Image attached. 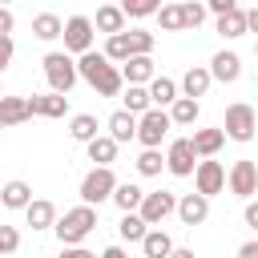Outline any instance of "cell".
<instances>
[{
	"label": "cell",
	"instance_id": "1",
	"mask_svg": "<svg viewBox=\"0 0 258 258\" xmlns=\"http://www.w3.org/2000/svg\"><path fill=\"white\" fill-rule=\"evenodd\" d=\"M77 77H81V81H89L101 97H117V93H121V85H125V81H121V69H117L105 52H93V48H89V52H81V60H77Z\"/></svg>",
	"mask_w": 258,
	"mask_h": 258
},
{
	"label": "cell",
	"instance_id": "2",
	"mask_svg": "<svg viewBox=\"0 0 258 258\" xmlns=\"http://www.w3.org/2000/svg\"><path fill=\"white\" fill-rule=\"evenodd\" d=\"M93 226H97V210H93V206H85V202H81L77 210H64V218H60V222H52V230H56L60 246H77V242H85Z\"/></svg>",
	"mask_w": 258,
	"mask_h": 258
},
{
	"label": "cell",
	"instance_id": "3",
	"mask_svg": "<svg viewBox=\"0 0 258 258\" xmlns=\"http://www.w3.org/2000/svg\"><path fill=\"white\" fill-rule=\"evenodd\" d=\"M44 77H48V89L52 93H64L69 97V89L77 85V60L69 56V52H48L44 60Z\"/></svg>",
	"mask_w": 258,
	"mask_h": 258
},
{
	"label": "cell",
	"instance_id": "4",
	"mask_svg": "<svg viewBox=\"0 0 258 258\" xmlns=\"http://www.w3.org/2000/svg\"><path fill=\"white\" fill-rule=\"evenodd\" d=\"M169 129H173V121H169V113L157 109V105H149V109L137 117V141H141L145 149H157V145L165 141Z\"/></svg>",
	"mask_w": 258,
	"mask_h": 258
},
{
	"label": "cell",
	"instance_id": "5",
	"mask_svg": "<svg viewBox=\"0 0 258 258\" xmlns=\"http://www.w3.org/2000/svg\"><path fill=\"white\" fill-rule=\"evenodd\" d=\"M113 189H117V177H113L109 165H97V169H89V173L81 177V202H85V206H101V202H109Z\"/></svg>",
	"mask_w": 258,
	"mask_h": 258
},
{
	"label": "cell",
	"instance_id": "6",
	"mask_svg": "<svg viewBox=\"0 0 258 258\" xmlns=\"http://www.w3.org/2000/svg\"><path fill=\"white\" fill-rule=\"evenodd\" d=\"M254 129H258V113H254L246 101H234V105L226 109V125H222V133L234 137V141H250Z\"/></svg>",
	"mask_w": 258,
	"mask_h": 258
},
{
	"label": "cell",
	"instance_id": "7",
	"mask_svg": "<svg viewBox=\"0 0 258 258\" xmlns=\"http://www.w3.org/2000/svg\"><path fill=\"white\" fill-rule=\"evenodd\" d=\"M60 36H64V52H89L93 48V20L89 16H69L64 20V28H60Z\"/></svg>",
	"mask_w": 258,
	"mask_h": 258
},
{
	"label": "cell",
	"instance_id": "8",
	"mask_svg": "<svg viewBox=\"0 0 258 258\" xmlns=\"http://www.w3.org/2000/svg\"><path fill=\"white\" fill-rule=\"evenodd\" d=\"M226 185H230V194H238V198H246V202H250V198L258 194V165H254V161H246V157H242V161H234V165H230V173H226Z\"/></svg>",
	"mask_w": 258,
	"mask_h": 258
},
{
	"label": "cell",
	"instance_id": "9",
	"mask_svg": "<svg viewBox=\"0 0 258 258\" xmlns=\"http://www.w3.org/2000/svg\"><path fill=\"white\" fill-rule=\"evenodd\" d=\"M177 210V198L169 194V189H157V194H145L141 198V206H137V214L145 218V226H161L169 214Z\"/></svg>",
	"mask_w": 258,
	"mask_h": 258
},
{
	"label": "cell",
	"instance_id": "10",
	"mask_svg": "<svg viewBox=\"0 0 258 258\" xmlns=\"http://www.w3.org/2000/svg\"><path fill=\"white\" fill-rule=\"evenodd\" d=\"M194 185H198V194H206V198L222 194V189H226V169H222V161H214V157L198 161V165H194Z\"/></svg>",
	"mask_w": 258,
	"mask_h": 258
},
{
	"label": "cell",
	"instance_id": "11",
	"mask_svg": "<svg viewBox=\"0 0 258 258\" xmlns=\"http://www.w3.org/2000/svg\"><path fill=\"white\" fill-rule=\"evenodd\" d=\"M194 165H198L194 141H189V137H177V141L169 145V153H165V169H169L173 177H189V173H194Z\"/></svg>",
	"mask_w": 258,
	"mask_h": 258
},
{
	"label": "cell",
	"instance_id": "12",
	"mask_svg": "<svg viewBox=\"0 0 258 258\" xmlns=\"http://www.w3.org/2000/svg\"><path fill=\"white\" fill-rule=\"evenodd\" d=\"M157 73H153V56L149 52H137L129 60H121V81L125 85H149Z\"/></svg>",
	"mask_w": 258,
	"mask_h": 258
},
{
	"label": "cell",
	"instance_id": "13",
	"mask_svg": "<svg viewBox=\"0 0 258 258\" xmlns=\"http://www.w3.org/2000/svg\"><path fill=\"white\" fill-rule=\"evenodd\" d=\"M173 214H177L185 226H202V222L210 218V198H206V194H185Z\"/></svg>",
	"mask_w": 258,
	"mask_h": 258
},
{
	"label": "cell",
	"instance_id": "14",
	"mask_svg": "<svg viewBox=\"0 0 258 258\" xmlns=\"http://www.w3.org/2000/svg\"><path fill=\"white\" fill-rule=\"evenodd\" d=\"M210 77L214 81H222V85H234L238 77H242V60H238V52H214V60H210Z\"/></svg>",
	"mask_w": 258,
	"mask_h": 258
},
{
	"label": "cell",
	"instance_id": "15",
	"mask_svg": "<svg viewBox=\"0 0 258 258\" xmlns=\"http://www.w3.org/2000/svg\"><path fill=\"white\" fill-rule=\"evenodd\" d=\"M32 117V105L28 97H0V125L12 129V125H24Z\"/></svg>",
	"mask_w": 258,
	"mask_h": 258
},
{
	"label": "cell",
	"instance_id": "16",
	"mask_svg": "<svg viewBox=\"0 0 258 258\" xmlns=\"http://www.w3.org/2000/svg\"><path fill=\"white\" fill-rule=\"evenodd\" d=\"M28 105H32V117H64L69 113L64 93H40V97H28Z\"/></svg>",
	"mask_w": 258,
	"mask_h": 258
},
{
	"label": "cell",
	"instance_id": "17",
	"mask_svg": "<svg viewBox=\"0 0 258 258\" xmlns=\"http://www.w3.org/2000/svg\"><path fill=\"white\" fill-rule=\"evenodd\" d=\"M24 218H28V226H32V230H52L56 210H52V202H48V198H32V202L24 206Z\"/></svg>",
	"mask_w": 258,
	"mask_h": 258
},
{
	"label": "cell",
	"instance_id": "18",
	"mask_svg": "<svg viewBox=\"0 0 258 258\" xmlns=\"http://www.w3.org/2000/svg\"><path fill=\"white\" fill-rule=\"evenodd\" d=\"M109 137L121 145V141H133L137 137V113H129V109H117L113 117H109Z\"/></svg>",
	"mask_w": 258,
	"mask_h": 258
},
{
	"label": "cell",
	"instance_id": "19",
	"mask_svg": "<svg viewBox=\"0 0 258 258\" xmlns=\"http://www.w3.org/2000/svg\"><path fill=\"white\" fill-rule=\"evenodd\" d=\"M28 202H32V185H28V181L16 177V181H4V185H0V206H8V210H24Z\"/></svg>",
	"mask_w": 258,
	"mask_h": 258
},
{
	"label": "cell",
	"instance_id": "20",
	"mask_svg": "<svg viewBox=\"0 0 258 258\" xmlns=\"http://www.w3.org/2000/svg\"><path fill=\"white\" fill-rule=\"evenodd\" d=\"M210 69L206 64H194V69H185V77H181V93L185 97H206V89H210Z\"/></svg>",
	"mask_w": 258,
	"mask_h": 258
},
{
	"label": "cell",
	"instance_id": "21",
	"mask_svg": "<svg viewBox=\"0 0 258 258\" xmlns=\"http://www.w3.org/2000/svg\"><path fill=\"white\" fill-rule=\"evenodd\" d=\"M189 141H194V153H198V157H214V153L222 149L226 133H222V129H194Z\"/></svg>",
	"mask_w": 258,
	"mask_h": 258
},
{
	"label": "cell",
	"instance_id": "22",
	"mask_svg": "<svg viewBox=\"0 0 258 258\" xmlns=\"http://www.w3.org/2000/svg\"><path fill=\"white\" fill-rule=\"evenodd\" d=\"M93 28L97 32H125V12L117 8V4H105V8H97V20H93Z\"/></svg>",
	"mask_w": 258,
	"mask_h": 258
},
{
	"label": "cell",
	"instance_id": "23",
	"mask_svg": "<svg viewBox=\"0 0 258 258\" xmlns=\"http://www.w3.org/2000/svg\"><path fill=\"white\" fill-rule=\"evenodd\" d=\"M60 28H64V20H60L56 12H40V16H32V36H36V40H56Z\"/></svg>",
	"mask_w": 258,
	"mask_h": 258
},
{
	"label": "cell",
	"instance_id": "24",
	"mask_svg": "<svg viewBox=\"0 0 258 258\" xmlns=\"http://www.w3.org/2000/svg\"><path fill=\"white\" fill-rule=\"evenodd\" d=\"M149 101H153L157 109L173 105V101H177V81H169V77H153V81H149Z\"/></svg>",
	"mask_w": 258,
	"mask_h": 258
},
{
	"label": "cell",
	"instance_id": "25",
	"mask_svg": "<svg viewBox=\"0 0 258 258\" xmlns=\"http://www.w3.org/2000/svg\"><path fill=\"white\" fill-rule=\"evenodd\" d=\"M141 198H145V189H141V185H133V181H117V189H113V202H117V210H121V214L137 210V206H141Z\"/></svg>",
	"mask_w": 258,
	"mask_h": 258
},
{
	"label": "cell",
	"instance_id": "26",
	"mask_svg": "<svg viewBox=\"0 0 258 258\" xmlns=\"http://www.w3.org/2000/svg\"><path fill=\"white\" fill-rule=\"evenodd\" d=\"M141 250H145V258H165V254L173 250V238H169L165 230H145Z\"/></svg>",
	"mask_w": 258,
	"mask_h": 258
},
{
	"label": "cell",
	"instance_id": "27",
	"mask_svg": "<svg viewBox=\"0 0 258 258\" xmlns=\"http://www.w3.org/2000/svg\"><path fill=\"white\" fill-rule=\"evenodd\" d=\"M218 32H222L226 40H238V36L246 32V12H242V8L222 12V16H218Z\"/></svg>",
	"mask_w": 258,
	"mask_h": 258
},
{
	"label": "cell",
	"instance_id": "28",
	"mask_svg": "<svg viewBox=\"0 0 258 258\" xmlns=\"http://www.w3.org/2000/svg\"><path fill=\"white\" fill-rule=\"evenodd\" d=\"M198 113H202V109H198V97H177V101L169 105V121H173V125H194Z\"/></svg>",
	"mask_w": 258,
	"mask_h": 258
},
{
	"label": "cell",
	"instance_id": "29",
	"mask_svg": "<svg viewBox=\"0 0 258 258\" xmlns=\"http://www.w3.org/2000/svg\"><path fill=\"white\" fill-rule=\"evenodd\" d=\"M85 149H89V161H97V165H109L113 157H117V141L113 137H93V141H85Z\"/></svg>",
	"mask_w": 258,
	"mask_h": 258
},
{
	"label": "cell",
	"instance_id": "30",
	"mask_svg": "<svg viewBox=\"0 0 258 258\" xmlns=\"http://www.w3.org/2000/svg\"><path fill=\"white\" fill-rule=\"evenodd\" d=\"M117 230H121V238H125V242H141L149 226H145V218H141L137 210H129V214H121V226H117Z\"/></svg>",
	"mask_w": 258,
	"mask_h": 258
},
{
	"label": "cell",
	"instance_id": "31",
	"mask_svg": "<svg viewBox=\"0 0 258 258\" xmlns=\"http://www.w3.org/2000/svg\"><path fill=\"white\" fill-rule=\"evenodd\" d=\"M69 133H73V141H81V145L93 141V137H97V117H93V113H77L73 125H69Z\"/></svg>",
	"mask_w": 258,
	"mask_h": 258
},
{
	"label": "cell",
	"instance_id": "32",
	"mask_svg": "<svg viewBox=\"0 0 258 258\" xmlns=\"http://www.w3.org/2000/svg\"><path fill=\"white\" fill-rule=\"evenodd\" d=\"M149 105H153V101H149V89H145V85H129V89H125V109H129V113L141 117Z\"/></svg>",
	"mask_w": 258,
	"mask_h": 258
},
{
	"label": "cell",
	"instance_id": "33",
	"mask_svg": "<svg viewBox=\"0 0 258 258\" xmlns=\"http://www.w3.org/2000/svg\"><path fill=\"white\" fill-rule=\"evenodd\" d=\"M153 16H157V24H161L165 32H177V28H181V8H177V0L161 4V8L153 12Z\"/></svg>",
	"mask_w": 258,
	"mask_h": 258
},
{
	"label": "cell",
	"instance_id": "34",
	"mask_svg": "<svg viewBox=\"0 0 258 258\" xmlns=\"http://www.w3.org/2000/svg\"><path fill=\"white\" fill-rule=\"evenodd\" d=\"M161 8V0H121V12L129 20H141V16H153Z\"/></svg>",
	"mask_w": 258,
	"mask_h": 258
},
{
	"label": "cell",
	"instance_id": "35",
	"mask_svg": "<svg viewBox=\"0 0 258 258\" xmlns=\"http://www.w3.org/2000/svg\"><path fill=\"white\" fill-rule=\"evenodd\" d=\"M177 8H181V28H198L206 20V4H198V0H181Z\"/></svg>",
	"mask_w": 258,
	"mask_h": 258
},
{
	"label": "cell",
	"instance_id": "36",
	"mask_svg": "<svg viewBox=\"0 0 258 258\" xmlns=\"http://www.w3.org/2000/svg\"><path fill=\"white\" fill-rule=\"evenodd\" d=\"M105 56L117 64V60H129V36L125 32H113L109 40H105Z\"/></svg>",
	"mask_w": 258,
	"mask_h": 258
},
{
	"label": "cell",
	"instance_id": "37",
	"mask_svg": "<svg viewBox=\"0 0 258 258\" xmlns=\"http://www.w3.org/2000/svg\"><path fill=\"white\" fill-rule=\"evenodd\" d=\"M161 165H165V157H161L157 149H141V157H137V173L153 177V173H161Z\"/></svg>",
	"mask_w": 258,
	"mask_h": 258
},
{
	"label": "cell",
	"instance_id": "38",
	"mask_svg": "<svg viewBox=\"0 0 258 258\" xmlns=\"http://www.w3.org/2000/svg\"><path fill=\"white\" fill-rule=\"evenodd\" d=\"M125 36H129V56H137V52H153V32H141V28H129Z\"/></svg>",
	"mask_w": 258,
	"mask_h": 258
},
{
	"label": "cell",
	"instance_id": "39",
	"mask_svg": "<svg viewBox=\"0 0 258 258\" xmlns=\"http://www.w3.org/2000/svg\"><path fill=\"white\" fill-rule=\"evenodd\" d=\"M16 250H20L16 226H0V258H4V254H16Z\"/></svg>",
	"mask_w": 258,
	"mask_h": 258
},
{
	"label": "cell",
	"instance_id": "40",
	"mask_svg": "<svg viewBox=\"0 0 258 258\" xmlns=\"http://www.w3.org/2000/svg\"><path fill=\"white\" fill-rule=\"evenodd\" d=\"M12 52H16V44H12V32H0V73L12 64Z\"/></svg>",
	"mask_w": 258,
	"mask_h": 258
},
{
	"label": "cell",
	"instance_id": "41",
	"mask_svg": "<svg viewBox=\"0 0 258 258\" xmlns=\"http://www.w3.org/2000/svg\"><path fill=\"white\" fill-rule=\"evenodd\" d=\"M230 8H238V0H206V12H214V16H222Z\"/></svg>",
	"mask_w": 258,
	"mask_h": 258
},
{
	"label": "cell",
	"instance_id": "42",
	"mask_svg": "<svg viewBox=\"0 0 258 258\" xmlns=\"http://www.w3.org/2000/svg\"><path fill=\"white\" fill-rule=\"evenodd\" d=\"M60 258H97V254H93V250H85V246L77 242V246H60Z\"/></svg>",
	"mask_w": 258,
	"mask_h": 258
},
{
	"label": "cell",
	"instance_id": "43",
	"mask_svg": "<svg viewBox=\"0 0 258 258\" xmlns=\"http://www.w3.org/2000/svg\"><path fill=\"white\" fill-rule=\"evenodd\" d=\"M12 12H8V4H0V32H12Z\"/></svg>",
	"mask_w": 258,
	"mask_h": 258
},
{
	"label": "cell",
	"instance_id": "44",
	"mask_svg": "<svg viewBox=\"0 0 258 258\" xmlns=\"http://www.w3.org/2000/svg\"><path fill=\"white\" fill-rule=\"evenodd\" d=\"M246 226L258 230V202H246Z\"/></svg>",
	"mask_w": 258,
	"mask_h": 258
},
{
	"label": "cell",
	"instance_id": "45",
	"mask_svg": "<svg viewBox=\"0 0 258 258\" xmlns=\"http://www.w3.org/2000/svg\"><path fill=\"white\" fill-rule=\"evenodd\" d=\"M238 258H258V242H242V250H238Z\"/></svg>",
	"mask_w": 258,
	"mask_h": 258
},
{
	"label": "cell",
	"instance_id": "46",
	"mask_svg": "<svg viewBox=\"0 0 258 258\" xmlns=\"http://www.w3.org/2000/svg\"><path fill=\"white\" fill-rule=\"evenodd\" d=\"M246 32H258V4L246 12Z\"/></svg>",
	"mask_w": 258,
	"mask_h": 258
},
{
	"label": "cell",
	"instance_id": "47",
	"mask_svg": "<svg viewBox=\"0 0 258 258\" xmlns=\"http://www.w3.org/2000/svg\"><path fill=\"white\" fill-rule=\"evenodd\" d=\"M101 258H129V254H125L121 246H105V250H101Z\"/></svg>",
	"mask_w": 258,
	"mask_h": 258
},
{
	"label": "cell",
	"instance_id": "48",
	"mask_svg": "<svg viewBox=\"0 0 258 258\" xmlns=\"http://www.w3.org/2000/svg\"><path fill=\"white\" fill-rule=\"evenodd\" d=\"M165 258H194V250H185V246H173Z\"/></svg>",
	"mask_w": 258,
	"mask_h": 258
},
{
	"label": "cell",
	"instance_id": "49",
	"mask_svg": "<svg viewBox=\"0 0 258 258\" xmlns=\"http://www.w3.org/2000/svg\"><path fill=\"white\" fill-rule=\"evenodd\" d=\"M0 4H12V0H0Z\"/></svg>",
	"mask_w": 258,
	"mask_h": 258
},
{
	"label": "cell",
	"instance_id": "50",
	"mask_svg": "<svg viewBox=\"0 0 258 258\" xmlns=\"http://www.w3.org/2000/svg\"><path fill=\"white\" fill-rule=\"evenodd\" d=\"M254 56H258V44H254Z\"/></svg>",
	"mask_w": 258,
	"mask_h": 258
},
{
	"label": "cell",
	"instance_id": "51",
	"mask_svg": "<svg viewBox=\"0 0 258 258\" xmlns=\"http://www.w3.org/2000/svg\"><path fill=\"white\" fill-rule=\"evenodd\" d=\"M0 97H4V89H0Z\"/></svg>",
	"mask_w": 258,
	"mask_h": 258
},
{
	"label": "cell",
	"instance_id": "52",
	"mask_svg": "<svg viewBox=\"0 0 258 258\" xmlns=\"http://www.w3.org/2000/svg\"><path fill=\"white\" fill-rule=\"evenodd\" d=\"M0 129H4V125H0Z\"/></svg>",
	"mask_w": 258,
	"mask_h": 258
},
{
	"label": "cell",
	"instance_id": "53",
	"mask_svg": "<svg viewBox=\"0 0 258 258\" xmlns=\"http://www.w3.org/2000/svg\"><path fill=\"white\" fill-rule=\"evenodd\" d=\"M177 4H181V0H177Z\"/></svg>",
	"mask_w": 258,
	"mask_h": 258
}]
</instances>
